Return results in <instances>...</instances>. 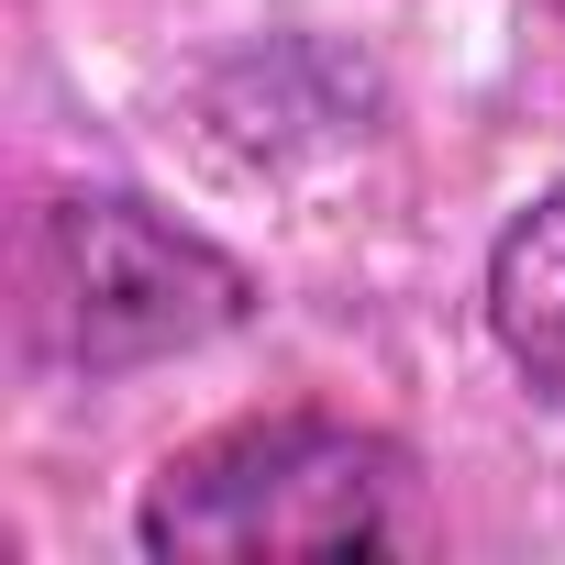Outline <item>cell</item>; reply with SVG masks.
<instances>
[{"instance_id":"cell-1","label":"cell","mask_w":565,"mask_h":565,"mask_svg":"<svg viewBox=\"0 0 565 565\" xmlns=\"http://www.w3.org/2000/svg\"><path fill=\"white\" fill-rule=\"evenodd\" d=\"M145 554L189 565H255V554H411L433 543L422 466L388 433H355L333 411H266L156 466L145 488Z\"/></svg>"},{"instance_id":"cell-2","label":"cell","mask_w":565,"mask_h":565,"mask_svg":"<svg viewBox=\"0 0 565 565\" xmlns=\"http://www.w3.org/2000/svg\"><path fill=\"white\" fill-rule=\"evenodd\" d=\"M244 300L255 289L222 244H200L189 222H167L156 200H122V189L45 200V222L23 244V344L67 377L189 355V344L233 333Z\"/></svg>"},{"instance_id":"cell-3","label":"cell","mask_w":565,"mask_h":565,"mask_svg":"<svg viewBox=\"0 0 565 565\" xmlns=\"http://www.w3.org/2000/svg\"><path fill=\"white\" fill-rule=\"evenodd\" d=\"M488 333L543 411H565V189H543L488 255Z\"/></svg>"}]
</instances>
